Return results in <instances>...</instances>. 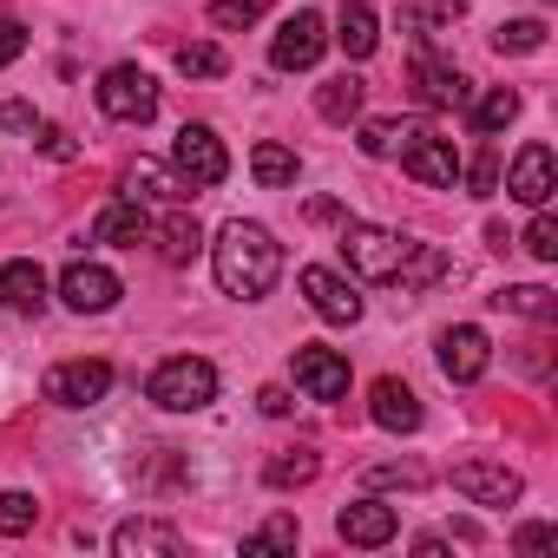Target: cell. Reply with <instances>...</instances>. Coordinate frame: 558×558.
Segmentation results:
<instances>
[{"mask_svg":"<svg viewBox=\"0 0 558 558\" xmlns=\"http://www.w3.org/2000/svg\"><path fill=\"white\" fill-rule=\"evenodd\" d=\"M145 230H151V217L138 204H112V210L93 217V243H112V250H138Z\"/></svg>","mask_w":558,"mask_h":558,"instance_id":"obj_23","label":"cell"},{"mask_svg":"<svg viewBox=\"0 0 558 558\" xmlns=\"http://www.w3.org/2000/svg\"><path fill=\"white\" fill-rule=\"evenodd\" d=\"M486 362H493L486 329L460 323V329H447V336H440V375H447V381H480V375H486Z\"/></svg>","mask_w":558,"mask_h":558,"instance_id":"obj_13","label":"cell"},{"mask_svg":"<svg viewBox=\"0 0 558 558\" xmlns=\"http://www.w3.org/2000/svg\"><path fill=\"white\" fill-rule=\"evenodd\" d=\"M210 263H217V290L236 296V303H256L276 290V276H283V243H276L263 223H223L217 243H210Z\"/></svg>","mask_w":558,"mask_h":558,"instance_id":"obj_1","label":"cell"},{"mask_svg":"<svg viewBox=\"0 0 558 558\" xmlns=\"http://www.w3.org/2000/svg\"><path fill=\"white\" fill-rule=\"evenodd\" d=\"M336 532H342L349 545H388V538L401 532V512L381 506V499H355V506L336 512Z\"/></svg>","mask_w":558,"mask_h":558,"instance_id":"obj_15","label":"cell"},{"mask_svg":"<svg viewBox=\"0 0 558 558\" xmlns=\"http://www.w3.org/2000/svg\"><path fill=\"white\" fill-rule=\"evenodd\" d=\"M303 296H310V310H316L323 323H362V296L342 283L336 269H323V263L303 269Z\"/></svg>","mask_w":558,"mask_h":558,"instance_id":"obj_11","label":"cell"},{"mask_svg":"<svg viewBox=\"0 0 558 558\" xmlns=\"http://www.w3.org/2000/svg\"><path fill=\"white\" fill-rule=\"evenodd\" d=\"M145 395L158 408H171V414H191V408H204L217 395V368L204 355H171V362H158V375H151Z\"/></svg>","mask_w":558,"mask_h":558,"instance_id":"obj_3","label":"cell"},{"mask_svg":"<svg viewBox=\"0 0 558 558\" xmlns=\"http://www.w3.org/2000/svg\"><path fill=\"white\" fill-rule=\"evenodd\" d=\"M316 473H323V460H316L310 447H290V453H276V460L263 466V480H269L276 493H290V486H310Z\"/></svg>","mask_w":558,"mask_h":558,"instance_id":"obj_25","label":"cell"},{"mask_svg":"<svg viewBox=\"0 0 558 558\" xmlns=\"http://www.w3.org/2000/svg\"><path fill=\"white\" fill-rule=\"evenodd\" d=\"M40 151H47V158H80V145H73L66 132H53V125L40 132Z\"/></svg>","mask_w":558,"mask_h":558,"instance_id":"obj_39","label":"cell"},{"mask_svg":"<svg viewBox=\"0 0 558 558\" xmlns=\"http://www.w3.org/2000/svg\"><path fill=\"white\" fill-rule=\"evenodd\" d=\"M0 125H8V132H34L40 119H34V106H21V99H14L8 112H0Z\"/></svg>","mask_w":558,"mask_h":558,"instance_id":"obj_40","label":"cell"},{"mask_svg":"<svg viewBox=\"0 0 558 558\" xmlns=\"http://www.w3.org/2000/svg\"><path fill=\"white\" fill-rule=\"evenodd\" d=\"M545 545H551V525H525L519 532V551H545Z\"/></svg>","mask_w":558,"mask_h":558,"instance_id":"obj_42","label":"cell"},{"mask_svg":"<svg viewBox=\"0 0 558 558\" xmlns=\"http://www.w3.org/2000/svg\"><path fill=\"white\" fill-rule=\"evenodd\" d=\"M256 401H263V414H290V395H283V388H263Z\"/></svg>","mask_w":558,"mask_h":558,"instance_id":"obj_43","label":"cell"},{"mask_svg":"<svg viewBox=\"0 0 558 558\" xmlns=\"http://www.w3.org/2000/svg\"><path fill=\"white\" fill-rule=\"evenodd\" d=\"M21 53H27V34H21L14 21H0V66H14Z\"/></svg>","mask_w":558,"mask_h":558,"instance_id":"obj_37","label":"cell"},{"mask_svg":"<svg viewBox=\"0 0 558 558\" xmlns=\"http://www.w3.org/2000/svg\"><path fill=\"white\" fill-rule=\"evenodd\" d=\"M506 191H512L519 204L545 210V197L558 191V165H551V145H525V151L512 158V171H506Z\"/></svg>","mask_w":558,"mask_h":558,"instance_id":"obj_12","label":"cell"},{"mask_svg":"<svg viewBox=\"0 0 558 558\" xmlns=\"http://www.w3.org/2000/svg\"><path fill=\"white\" fill-rule=\"evenodd\" d=\"M171 171H178L191 191H210V184H223L230 151H223V138H217L210 125H184L178 145H171Z\"/></svg>","mask_w":558,"mask_h":558,"instance_id":"obj_4","label":"cell"},{"mask_svg":"<svg viewBox=\"0 0 558 558\" xmlns=\"http://www.w3.org/2000/svg\"><path fill=\"white\" fill-rule=\"evenodd\" d=\"M250 171H256V184H263V191H283V184H296V171H303V165H296V151H290V145L263 138V145L250 151Z\"/></svg>","mask_w":558,"mask_h":558,"instance_id":"obj_24","label":"cell"},{"mask_svg":"<svg viewBox=\"0 0 558 558\" xmlns=\"http://www.w3.org/2000/svg\"><path fill=\"white\" fill-rule=\"evenodd\" d=\"M0 303L21 310V316H40V310H47V269H40L34 256L0 263Z\"/></svg>","mask_w":558,"mask_h":558,"instance_id":"obj_16","label":"cell"},{"mask_svg":"<svg viewBox=\"0 0 558 558\" xmlns=\"http://www.w3.org/2000/svg\"><path fill=\"white\" fill-rule=\"evenodd\" d=\"M493 303H499V310H512V316H532V323H551V316H558V296H551V290H538V283L499 290Z\"/></svg>","mask_w":558,"mask_h":558,"instance_id":"obj_27","label":"cell"},{"mask_svg":"<svg viewBox=\"0 0 558 558\" xmlns=\"http://www.w3.org/2000/svg\"><path fill=\"white\" fill-rule=\"evenodd\" d=\"M512 119H519V93L512 86H493L486 99H473V125L480 132H506Z\"/></svg>","mask_w":558,"mask_h":558,"instance_id":"obj_29","label":"cell"},{"mask_svg":"<svg viewBox=\"0 0 558 558\" xmlns=\"http://www.w3.org/2000/svg\"><path fill=\"white\" fill-rule=\"evenodd\" d=\"M460 8H466V0H414V21H447Z\"/></svg>","mask_w":558,"mask_h":558,"instance_id":"obj_38","label":"cell"},{"mask_svg":"<svg viewBox=\"0 0 558 558\" xmlns=\"http://www.w3.org/2000/svg\"><path fill=\"white\" fill-rule=\"evenodd\" d=\"M401 165H408L414 184H434V191H453V184H460V151H453L447 138H434V132H414V138L401 145Z\"/></svg>","mask_w":558,"mask_h":558,"instance_id":"obj_8","label":"cell"},{"mask_svg":"<svg viewBox=\"0 0 558 558\" xmlns=\"http://www.w3.org/2000/svg\"><path fill=\"white\" fill-rule=\"evenodd\" d=\"M453 493H466L473 506H512L525 486H519V473H512V466H493V460H460V466H453Z\"/></svg>","mask_w":558,"mask_h":558,"instance_id":"obj_10","label":"cell"},{"mask_svg":"<svg viewBox=\"0 0 558 558\" xmlns=\"http://www.w3.org/2000/svg\"><path fill=\"white\" fill-rule=\"evenodd\" d=\"M414 93H421V106H434V112H460V106H473V86L453 73V66H440V60H414Z\"/></svg>","mask_w":558,"mask_h":558,"instance_id":"obj_17","label":"cell"},{"mask_svg":"<svg viewBox=\"0 0 558 558\" xmlns=\"http://www.w3.org/2000/svg\"><path fill=\"white\" fill-rule=\"evenodd\" d=\"M316 112H323V119H336V125H349V119L362 112V80H349V73H342V80H329V86L316 93Z\"/></svg>","mask_w":558,"mask_h":558,"instance_id":"obj_26","label":"cell"},{"mask_svg":"<svg viewBox=\"0 0 558 558\" xmlns=\"http://www.w3.org/2000/svg\"><path fill=\"white\" fill-rule=\"evenodd\" d=\"M323 47H329V27H323V14H296V21H283V27H276V40H269V60L283 66V73H310V66L323 60Z\"/></svg>","mask_w":558,"mask_h":558,"instance_id":"obj_7","label":"cell"},{"mask_svg":"<svg viewBox=\"0 0 558 558\" xmlns=\"http://www.w3.org/2000/svg\"><path fill=\"white\" fill-rule=\"evenodd\" d=\"M263 21V0H210V27L236 34V27H256Z\"/></svg>","mask_w":558,"mask_h":558,"instance_id":"obj_33","label":"cell"},{"mask_svg":"<svg viewBox=\"0 0 558 558\" xmlns=\"http://www.w3.org/2000/svg\"><path fill=\"white\" fill-rule=\"evenodd\" d=\"M112 551H119V558H178L184 538H178L165 519H125V525L112 532Z\"/></svg>","mask_w":558,"mask_h":558,"instance_id":"obj_19","label":"cell"},{"mask_svg":"<svg viewBox=\"0 0 558 558\" xmlns=\"http://www.w3.org/2000/svg\"><path fill=\"white\" fill-rule=\"evenodd\" d=\"M525 250H532L538 263H558V223H551L545 210H538V217L525 223Z\"/></svg>","mask_w":558,"mask_h":558,"instance_id":"obj_35","label":"cell"},{"mask_svg":"<svg viewBox=\"0 0 558 558\" xmlns=\"http://www.w3.org/2000/svg\"><path fill=\"white\" fill-rule=\"evenodd\" d=\"M34 519H40V506H34V493H0V532H8V538H21V532H34Z\"/></svg>","mask_w":558,"mask_h":558,"instance_id":"obj_32","label":"cell"},{"mask_svg":"<svg viewBox=\"0 0 558 558\" xmlns=\"http://www.w3.org/2000/svg\"><path fill=\"white\" fill-rule=\"evenodd\" d=\"M60 296H66V310H80V316H106L125 290H119V276H112L106 263H73V269L60 276Z\"/></svg>","mask_w":558,"mask_h":558,"instance_id":"obj_9","label":"cell"},{"mask_svg":"<svg viewBox=\"0 0 558 558\" xmlns=\"http://www.w3.org/2000/svg\"><path fill=\"white\" fill-rule=\"evenodd\" d=\"M145 243H158V256H165V263H191V256L204 250V230H197V217H191V210H165V217L145 230Z\"/></svg>","mask_w":558,"mask_h":558,"instance_id":"obj_21","label":"cell"},{"mask_svg":"<svg viewBox=\"0 0 558 558\" xmlns=\"http://www.w3.org/2000/svg\"><path fill=\"white\" fill-rule=\"evenodd\" d=\"M184 191H191V184H184L178 171H165L158 158H138V165L125 171V204H138V210H145V204H178Z\"/></svg>","mask_w":558,"mask_h":558,"instance_id":"obj_20","label":"cell"},{"mask_svg":"<svg viewBox=\"0 0 558 558\" xmlns=\"http://www.w3.org/2000/svg\"><path fill=\"white\" fill-rule=\"evenodd\" d=\"M243 551H296V519H283V512H276L256 538H243Z\"/></svg>","mask_w":558,"mask_h":558,"instance_id":"obj_34","label":"cell"},{"mask_svg":"<svg viewBox=\"0 0 558 558\" xmlns=\"http://www.w3.org/2000/svg\"><path fill=\"white\" fill-rule=\"evenodd\" d=\"M99 112L119 119V125H145V119L158 112V86H151V73H145V66H112V73L99 80Z\"/></svg>","mask_w":558,"mask_h":558,"instance_id":"obj_5","label":"cell"},{"mask_svg":"<svg viewBox=\"0 0 558 558\" xmlns=\"http://www.w3.org/2000/svg\"><path fill=\"white\" fill-rule=\"evenodd\" d=\"M414 132H421V125H408V119H368V125H362V151H368V158H388V151H401Z\"/></svg>","mask_w":558,"mask_h":558,"instance_id":"obj_30","label":"cell"},{"mask_svg":"<svg viewBox=\"0 0 558 558\" xmlns=\"http://www.w3.org/2000/svg\"><path fill=\"white\" fill-rule=\"evenodd\" d=\"M368 414H375V427H388V434H414V427H421V401H414V388L395 381V375H381V381L368 388Z\"/></svg>","mask_w":558,"mask_h":558,"instance_id":"obj_18","label":"cell"},{"mask_svg":"<svg viewBox=\"0 0 558 558\" xmlns=\"http://www.w3.org/2000/svg\"><path fill=\"white\" fill-rule=\"evenodd\" d=\"M106 388H112V362H60V368H47V401L53 408H93V401H106Z\"/></svg>","mask_w":558,"mask_h":558,"instance_id":"obj_6","label":"cell"},{"mask_svg":"<svg viewBox=\"0 0 558 558\" xmlns=\"http://www.w3.org/2000/svg\"><path fill=\"white\" fill-rule=\"evenodd\" d=\"M368 486H427V466H368Z\"/></svg>","mask_w":558,"mask_h":558,"instance_id":"obj_36","label":"cell"},{"mask_svg":"<svg viewBox=\"0 0 558 558\" xmlns=\"http://www.w3.org/2000/svg\"><path fill=\"white\" fill-rule=\"evenodd\" d=\"M296 388L310 401H342L349 395V362L336 349H296Z\"/></svg>","mask_w":558,"mask_h":558,"instance_id":"obj_14","label":"cell"},{"mask_svg":"<svg viewBox=\"0 0 558 558\" xmlns=\"http://www.w3.org/2000/svg\"><path fill=\"white\" fill-rule=\"evenodd\" d=\"M493 184H499V158L480 151V165H473V191H493Z\"/></svg>","mask_w":558,"mask_h":558,"instance_id":"obj_41","label":"cell"},{"mask_svg":"<svg viewBox=\"0 0 558 558\" xmlns=\"http://www.w3.org/2000/svg\"><path fill=\"white\" fill-rule=\"evenodd\" d=\"M342 250H349L355 276H368V283H401V269H408V256H414V236L381 230V223H349Z\"/></svg>","mask_w":558,"mask_h":558,"instance_id":"obj_2","label":"cell"},{"mask_svg":"<svg viewBox=\"0 0 558 558\" xmlns=\"http://www.w3.org/2000/svg\"><path fill=\"white\" fill-rule=\"evenodd\" d=\"M493 47H499V53H538V47H545V21H506V27L493 34Z\"/></svg>","mask_w":558,"mask_h":558,"instance_id":"obj_31","label":"cell"},{"mask_svg":"<svg viewBox=\"0 0 558 558\" xmlns=\"http://www.w3.org/2000/svg\"><path fill=\"white\" fill-rule=\"evenodd\" d=\"M178 73H184V80H223V73H230V60H223V47L191 40V47H178Z\"/></svg>","mask_w":558,"mask_h":558,"instance_id":"obj_28","label":"cell"},{"mask_svg":"<svg viewBox=\"0 0 558 558\" xmlns=\"http://www.w3.org/2000/svg\"><path fill=\"white\" fill-rule=\"evenodd\" d=\"M336 47H342L349 60H368V53L381 47V21H375V8H362V0H349V8L336 14Z\"/></svg>","mask_w":558,"mask_h":558,"instance_id":"obj_22","label":"cell"}]
</instances>
